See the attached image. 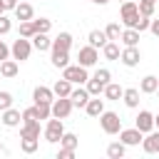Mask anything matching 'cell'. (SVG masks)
<instances>
[{"mask_svg":"<svg viewBox=\"0 0 159 159\" xmlns=\"http://www.w3.org/2000/svg\"><path fill=\"white\" fill-rule=\"evenodd\" d=\"M20 122H22V112L20 109H15V107H7L5 112H2V124L5 127H20Z\"/></svg>","mask_w":159,"mask_h":159,"instance_id":"obj_12","label":"cell"},{"mask_svg":"<svg viewBox=\"0 0 159 159\" xmlns=\"http://www.w3.org/2000/svg\"><path fill=\"white\" fill-rule=\"evenodd\" d=\"M154 94H159V89H157V92H154Z\"/></svg>","mask_w":159,"mask_h":159,"instance_id":"obj_51","label":"cell"},{"mask_svg":"<svg viewBox=\"0 0 159 159\" xmlns=\"http://www.w3.org/2000/svg\"><path fill=\"white\" fill-rule=\"evenodd\" d=\"M154 5H157V2L139 0V15H144V17H154Z\"/></svg>","mask_w":159,"mask_h":159,"instance_id":"obj_37","label":"cell"},{"mask_svg":"<svg viewBox=\"0 0 159 159\" xmlns=\"http://www.w3.org/2000/svg\"><path fill=\"white\" fill-rule=\"evenodd\" d=\"M17 70H20V67H17V60H10V57H7V60L0 62V75L7 77V80H12V77L17 75Z\"/></svg>","mask_w":159,"mask_h":159,"instance_id":"obj_24","label":"cell"},{"mask_svg":"<svg viewBox=\"0 0 159 159\" xmlns=\"http://www.w3.org/2000/svg\"><path fill=\"white\" fill-rule=\"evenodd\" d=\"M119 2H127V0H119Z\"/></svg>","mask_w":159,"mask_h":159,"instance_id":"obj_52","label":"cell"},{"mask_svg":"<svg viewBox=\"0 0 159 159\" xmlns=\"http://www.w3.org/2000/svg\"><path fill=\"white\" fill-rule=\"evenodd\" d=\"M70 47H72V35H70V32H60V35L52 40L50 52H70Z\"/></svg>","mask_w":159,"mask_h":159,"instance_id":"obj_11","label":"cell"},{"mask_svg":"<svg viewBox=\"0 0 159 159\" xmlns=\"http://www.w3.org/2000/svg\"><path fill=\"white\" fill-rule=\"evenodd\" d=\"M102 55H104V60H119V55H122V50H119V42L117 40H109L104 47H102Z\"/></svg>","mask_w":159,"mask_h":159,"instance_id":"obj_23","label":"cell"},{"mask_svg":"<svg viewBox=\"0 0 159 159\" xmlns=\"http://www.w3.org/2000/svg\"><path fill=\"white\" fill-rule=\"evenodd\" d=\"M122 102H124L129 109H137V107H139V89H137V87H129V89H124V94H122Z\"/></svg>","mask_w":159,"mask_h":159,"instance_id":"obj_25","label":"cell"},{"mask_svg":"<svg viewBox=\"0 0 159 159\" xmlns=\"http://www.w3.org/2000/svg\"><path fill=\"white\" fill-rule=\"evenodd\" d=\"M72 157H75V149H67V147L57 149V159H72Z\"/></svg>","mask_w":159,"mask_h":159,"instance_id":"obj_43","label":"cell"},{"mask_svg":"<svg viewBox=\"0 0 159 159\" xmlns=\"http://www.w3.org/2000/svg\"><path fill=\"white\" fill-rule=\"evenodd\" d=\"M0 2H2L5 10H15V7H17V0H0Z\"/></svg>","mask_w":159,"mask_h":159,"instance_id":"obj_46","label":"cell"},{"mask_svg":"<svg viewBox=\"0 0 159 159\" xmlns=\"http://www.w3.org/2000/svg\"><path fill=\"white\" fill-rule=\"evenodd\" d=\"M20 137H40V119L22 122V127H20Z\"/></svg>","mask_w":159,"mask_h":159,"instance_id":"obj_26","label":"cell"},{"mask_svg":"<svg viewBox=\"0 0 159 159\" xmlns=\"http://www.w3.org/2000/svg\"><path fill=\"white\" fill-rule=\"evenodd\" d=\"M12 12H15V17H17L20 22H25V20H32V17H35V7H32L30 2H17V7H15Z\"/></svg>","mask_w":159,"mask_h":159,"instance_id":"obj_18","label":"cell"},{"mask_svg":"<svg viewBox=\"0 0 159 159\" xmlns=\"http://www.w3.org/2000/svg\"><path fill=\"white\" fill-rule=\"evenodd\" d=\"M149 32L159 37V17H152V25H149Z\"/></svg>","mask_w":159,"mask_h":159,"instance_id":"obj_45","label":"cell"},{"mask_svg":"<svg viewBox=\"0 0 159 159\" xmlns=\"http://www.w3.org/2000/svg\"><path fill=\"white\" fill-rule=\"evenodd\" d=\"M84 112H87L89 117H97V119H99V114L104 112V99H99V97H89V102L84 104Z\"/></svg>","mask_w":159,"mask_h":159,"instance_id":"obj_19","label":"cell"},{"mask_svg":"<svg viewBox=\"0 0 159 159\" xmlns=\"http://www.w3.org/2000/svg\"><path fill=\"white\" fill-rule=\"evenodd\" d=\"M139 37H142V32L134 30V27H124V30H122V42H124V47L139 45Z\"/></svg>","mask_w":159,"mask_h":159,"instance_id":"obj_21","label":"cell"},{"mask_svg":"<svg viewBox=\"0 0 159 159\" xmlns=\"http://www.w3.org/2000/svg\"><path fill=\"white\" fill-rule=\"evenodd\" d=\"M7 57H10V47L0 40V62H2V60H7Z\"/></svg>","mask_w":159,"mask_h":159,"instance_id":"obj_44","label":"cell"},{"mask_svg":"<svg viewBox=\"0 0 159 159\" xmlns=\"http://www.w3.org/2000/svg\"><path fill=\"white\" fill-rule=\"evenodd\" d=\"M84 87H87V92H89L92 97H99V94H104V84H102L99 80H94V77H89V80L84 82Z\"/></svg>","mask_w":159,"mask_h":159,"instance_id":"obj_30","label":"cell"},{"mask_svg":"<svg viewBox=\"0 0 159 159\" xmlns=\"http://www.w3.org/2000/svg\"><path fill=\"white\" fill-rule=\"evenodd\" d=\"M30 119H37V109H35V104L27 107V109H22V122H30Z\"/></svg>","mask_w":159,"mask_h":159,"instance_id":"obj_42","label":"cell"},{"mask_svg":"<svg viewBox=\"0 0 159 159\" xmlns=\"http://www.w3.org/2000/svg\"><path fill=\"white\" fill-rule=\"evenodd\" d=\"M122 94H124V87H122V84H117V82H109V84L104 87V97H107V99L119 102V99H122Z\"/></svg>","mask_w":159,"mask_h":159,"instance_id":"obj_28","label":"cell"},{"mask_svg":"<svg viewBox=\"0 0 159 159\" xmlns=\"http://www.w3.org/2000/svg\"><path fill=\"white\" fill-rule=\"evenodd\" d=\"M147 2H157V0H147Z\"/></svg>","mask_w":159,"mask_h":159,"instance_id":"obj_50","label":"cell"},{"mask_svg":"<svg viewBox=\"0 0 159 159\" xmlns=\"http://www.w3.org/2000/svg\"><path fill=\"white\" fill-rule=\"evenodd\" d=\"M134 127H137L142 134H149L152 129H157V127H154V114L147 112V109H139V114H137V119H134Z\"/></svg>","mask_w":159,"mask_h":159,"instance_id":"obj_8","label":"cell"},{"mask_svg":"<svg viewBox=\"0 0 159 159\" xmlns=\"http://www.w3.org/2000/svg\"><path fill=\"white\" fill-rule=\"evenodd\" d=\"M30 40H32V47H35L37 52H47V50L52 47V40L47 37V32H35Z\"/></svg>","mask_w":159,"mask_h":159,"instance_id":"obj_15","label":"cell"},{"mask_svg":"<svg viewBox=\"0 0 159 159\" xmlns=\"http://www.w3.org/2000/svg\"><path fill=\"white\" fill-rule=\"evenodd\" d=\"M70 65V52H52V67L65 70Z\"/></svg>","mask_w":159,"mask_h":159,"instance_id":"obj_31","label":"cell"},{"mask_svg":"<svg viewBox=\"0 0 159 159\" xmlns=\"http://www.w3.org/2000/svg\"><path fill=\"white\" fill-rule=\"evenodd\" d=\"M32 25H35L37 32H50V30H52V20H47V17H40V20L32 17Z\"/></svg>","mask_w":159,"mask_h":159,"instance_id":"obj_35","label":"cell"},{"mask_svg":"<svg viewBox=\"0 0 159 159\" xmlns=\"http://www.w3.org/2000/svg\"><path fill=\"white\" fill-rule=\"evenodd\" d=\"M97 60H99V50H97V47H92V45L80 47V52H77V65H82V67H94Z\"/></svg>","mask_w":159,"mask_h":159,"instance_id":"obj_6","label":"cell"},{"mask_svg":"<svg viewBox=\"0 0 159 159\" xmlns=\"http://www.w3.org/2000/svg\"><path fill=\"white\" fill-rule=\"evenodd\" d=\"M75 87H72V82L70 80H65V77H60L55 84H52V92H55V97H70V92H72Z\"/></svg>","mask_w":159,"mask_h":159,"instance_id":"obj_22","label":"cell"},{"mask_svg":"<svg viewBox=\"0 0 159 159\" xmlns=\"http://www.w3.org/2000/svg\"><path fill=\"white\" fill-rule=\"evenodd\" d=\"M127 154V144L124 142H112L109 147H107V157L109 159H122Z\"/></svg>","mask_w":159,"mask_h":159,"instance_id":"obj_29","label":"cell"},{"mask_svg":"<svg viewBox=\"0 0 159 159\" xmlns=\"http://www.w3.org/2000/svg\"><path fill=\"white\" fill-rule=\"evenodd\" d=\"M35 47H32V40L30 37H17L15 42H12V47H10V55H12V60H17V62H25V60H30V52H32Z\"/></svg>","mask_w":159,"mask_h":159,"instance_id":"obj_2","label":"cell"},{"mask_svg":"<svg viewBox=\"0 0 159 159\" xmlns=\"http://www.w3.org/2000/svg\"><path fill=\"white\" fill-rule=\"evenodd\" d=\"M92 77H94V80H99V82H102L104 87H107V84L112 82V72H109L107 67H99V70H97V72H94Z\"/></svg>","mask_w":159,"mask_h":159,"instance_id":"obj_36","label":"cell"},{"mask_svg":"<svg viewBox=\"0 0 159 159\" xmlns=\"http://www.w3.org/2000/svg\"><path fill=\"white\" fill-rule=\"evenodd\" d=\"M32 99H35V102H55V92H52V87L37 84V87L32 89Z\"/></svg>","mask_w":159,"mask_h":159,"instance_id":"obj_17","label":"cell"},{"mask_svg":"<svg viewBox=\"0 0 159 159\" xmlns=\"http://www.w3.org/2000/svg\"><path fill=\"white\" fill-rule=\"evenodd\" d=\"M7 107H12V94L5 92V89H0V112H5Z\"/></svg>","mask_w":159,"mask_h":159,"instance_id":"obj_39","label":"cell"},{"mask_svg":"<svg viewBox=\"0 0 159 159\" xmlns=\"http://www.w3.org/2000/svg\"><path fill=\"white\" fill-rule=\"evenodd\" d=\"M119 17H122L124 27H134V22H137V17H139V2H134V0L122 2V7H119Z\"/></svg>","mask_w":159,"mask_h":159,"instance_id":"obj_4","label":"cell"},{"mask_svg":"<svg viewBox=\"0 0 159 159\" xmlns=\"http://www.w3.org/2000/svg\"><path fill=\"white\" fill-rule=\"evenodd\" d=\"M149 25H152V17H144V15H139V17H137V22H134V30L144 32V30H149Z\"/></svg>","mask_w":159,"mask_h":159,"instance_id":"obj_40","label":"cell"},{"mask_svg":"<svg viewBox=\"0 0 159 159\" xmlns=\"http://www.w3.org/2000/svg\"><path fill=\"white\" fill-rule=\"evenodd\" d=\"M139 60H142V52H139L137 45H134V47H124L122 55H119V62H122L124 67H137Z\"/></svg>","mask_w":159,"mask_h":159,"instance_id":"obj_9","label":"cell"},{"mask_svg":"<svg viewBox=\"0 0 159 159\" xmlns=\"http://www.w3.org/2000/svg\"><path fill=\"white\" fill-rule=\"evenodd\" d=\"M142 139H144V134H142L137 127L122 129V132H119V142H124L127 147H137V144H142Z\"/></svg>","mask_w":159,"mask_h":159,"instance_id":"obj_10","label":"cell"},{"mask_svg":"<svg viewBox=\"0 0 159 159\" xmlns=\"http://www.w3.org/2000/svg\"><path fill=\"white\" fill-rule=\"evenodd\" d=\"M89 2H94V5H107L109 0H89Z\"/></svg>","mask_w":159,"mask_h":159,"instance_id":"obj_47","label":"cell"},{"mask_svg":"<svg viewBox=\"0 0 159 159\" xmlns=\"http://www.w3.org/2000/svg\"><path fill=\"white\" fill-rule=\"evenodd\" d=\"M40 147V137H20V149L25 154H35Z\"/></svg>","mask_w":159,"mask_h":159,"instance_id":"obj_27","label":"cell"},{"mask_svg":"<svg viewBox=\"0 0 159 159\" xmlns=\"http://www.w3.org/2000/svg\"><path fill=\"white\" fill-rule=\"evenodd\" d=\"M142 149L147 152V154H157L159 152V132H149V134H144V139H142Z\"/></svg>","mask_w":159,"mask_h":159,"instance_id":"obj_13","label":"cell"},{"mask_svg":"<svg viewBox=\"0 0 159 159\" xmlns=\"http://www.w3.org/2000/svg\"><path fill=\"white\" fill-rule=\"evenodd\" d=\"M87 40H89V45H92V47H97V50H102V47L109 42V37H107V32H104V30H92V32L87 35Z\"/></svg>","mask_w":159,"mask_h":159,"instance_id":"obj_20","label":"cell"},{"mask_svg":"<svg viewBox=\"0 0 159 159\" xmlns=\"http://www.w3.org/2000/svg\"><path fill=\"white\" fill-rule=\"evenodd\" d=\"M99 127H102V132L104 134H119L122 132V119H119V114L117 112H102L99 114Z\"/></svg>","mask_w":159,"mask_h":159,"instance_id":"obj_3","label":"cell"},{"mask_svg":"<svg viewBox=\"0 0 159 159\" xmlns=\"http://www.w3.org/2000/svg\"><path fill=\"white\" fill-rule=\"evenodd\" d=\"M157 89H159V77H154V75L142 77V82H139V92L142 94H154Z\"/></svg>","mask_w":159,"mask_h":159,"instance_id":"obj_16","label":"cell"},{"mask_svg":"<svg viewBox=\"0 0 159 159\" xmlns=\"http://www.w3.org/2000/svg\"><path fill=\"white\" fill-rule=\"evenodd\" d=\"M72 109H75V104H72V99H70V97H57V99L52 102V117L67 119Z\"/></svg>","mask_w":159,"mask_h":159,"instance_id":"obj_7","label":"cell"},{"mask_svg":"<svg viewBox=\"0 0 159 159\" xmlns=\"http://www.w3.org/2000/svg\"><path fill=\"white\" fill-rule=\"evenodd\" d=\"M42 134H45V139H47L50 144H60V139H62V134H65L62 119H60V117H50L47 124H45V129H42Z\"/></svg>","mask_w":159,"mask_h":159,"instance_id":"obj_1","label":"cell"},{"mask_svg":"<svg viewBox=\"0 0 159 159\" xmlns=\"http://www.w3.org/2000/svg\"><path fill=\"white\" fill-rule=\"evenodd\" d=\"M62 77H65V80H70L72 84H84V82L89 80L87 67H82V65H67V67L62 70Z\"/></svg>","mask_w":159,"mask_h":159,"instance_id":"obj_5","label":"cell"},{"mask_svg":"<svg viewBox=\"0 0 159 159\" xmlns=\"http://www.w3.org/2000/svg\"><path fill=\"white\" fill-rule=\"evenodd\" d=\"M89 97H92V94L87 92V87H75V89L70 92V99H72V104H75V107H82V109H84V104L89 102Z\"/></svg>","mask_w":159,"mask_h":159,"instance_id":"obj_14","label":"cell"},{"mask_svg":"<svg viewBox=\"0 0 159 159\" xmlns=\"http://www.w3.org/2000/svg\"><path fill=\"white\" fill-rule=\"evenodd\" d=\"M154 127H157V129H159V114H157V117H154Z\"/></svg>","mask_w":159,"mask_h":159,"instance_id":"obj_48","label":"cell"},{"mask_svg":"<svg viewBox=\"0 0 159 159\" xmlns=\"http://www.w3.org/2000/svg\"><path fill=\"white\" fill-rule=\"evenodd\" d=\"M37 30H35V25H32V20H25V22H20V37H32Z\"/></svg>","mask_w":159,"mask_h":159,"instance_id":"obj_38","label":"cell"},{"mask_svg":"<svg viewBox=\"0 0 159 159\" xmlns=\"http://www.w3.org/2000/svg\"><path fill=\"white\" fill-rule=\"evenodd\" d=\"M77 144H80V139H77V134H72V132H65L62 139H60V147H67V149H77Z\"/></svg>","mask_w":159,"mask_h":159,"instance_id":"obj_33","label":"cell"},{"mask_svg":"<svg viewBox=\"0 0 159 159\" xmlns=\"http://www.w3.org/2000/svg\"><path fill=\"white\" fill-rule=\"evenodd\" d=\"M10 30H12V20L2 12V15H0V35H7Z\"/></svg>","mask_w":159,"mask_h":159,"instance_id":"obj_41","label":"cell"},{"mask_svg":"<svg viewBox=\"0 0 159 159\" xmlns=\"http://www.w3.org/2000/svg\"><path fill=\"white\" fill-rule=\"evenodd\" d=\"M104 32H107V37L109 40H122V27H119V22H109L107 27H104Z\"/></svg>","mask_w":159,"mask_h":159,"instance_id":"obj_34","label":"cell"},{"mask_svg":"<svg viewBox=\"0 0 159 159\" xmlns=\"http://www.w3.org/2000/svg\"><path fill=\"white\" fill-rule=\"evenodd\" d=\"M2 12H5V7H2V2H0V15H2Z\"/></svg>","mask_w":159,"mask_h":159,"instance_id":"obj_49","label":"cell"},{"mask_svg":"<svg viewBox=\"0 0 159 159\" xmlns=\"http://www.w3.org/2000/svg\"><path fill=\"white\" fill-rule=\"evenodd\" d=\"M37 119H50L52 117V102H35Z\"/></svg>","mask_w":159,"mask_h":159,"instance_id":"obj_32","label":"cell"}]
</instances>
